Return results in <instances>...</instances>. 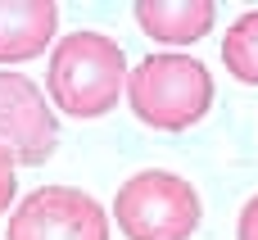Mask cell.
Returning a JSON list of instances; mask_svg holds the SVG:
<instances>
[{
    "label": "cell",
    "instance_id": "1",
    "mask_svg": "<svg viewBox=\"0 0 258 240\" xmlns=\"http://www.w3.org/2000/svg\"><path fill=\"white\" fill-rule=\"evenodd\" d=\"M50 100L68 118H100L118 104L127 86V59L122 45L104 32H73L59 36L50 54Z\"/></svg>",
    "mask_w": 258,
    "mask_h": 240
},
{
    "label": "cell",
    "instance_id": "2",
    "mask_svg": "<svg viewBox=\"0 0 258 240\" xmlns=\"http://www.w3.org/2000/svg\"><path fill=\"white\" fill-rule=\"evenodd\" d=\"M132 113L159 132H186L213 109V73L190 54H150L127 73Z\"/></svg>",
    "mask_w": 258,
    "mask_h": 240
},
{
    "label": "cell",
    "instance_id": "3",
    "mask_svg": "<svg viewBox=\"0 0 258 240\" xmlns=\"http://www.w3.org/2000/svg\"><path fill=\"white\" fill-rule=\"evenodd\" d=\"M113 218L127 240H190L200 227V195L168 168H145L118 186Z\"/></svg>",
    "mask_w": 258,
    "mask_h": 240
},
{
    "label": "cell",
    "instance_id": "4",
    "mask_svg": "<svg viewBox=\"0 0 258 240\" xmlns=\"http://www.w3.org/2000/svg\"><path fill=\"white\" fill-rule=\"evenodd\" d=\"M9 240H109V213L86 191L41 186L14 209Z\"/></svg>",
    "mask_w": 258,
    "mask_h": 240
},
{
    "label": "cell",
    "instance_id": "5",
    "mask_svg": "<svg viewBox=\"0 0 258 240\" xmlns=\"http://www.w3.org/2000/svg\"><path fill=\"white\" fill-rule=\"evenodd\" d=\"M0 145H9L27 168H41L59 145V123L41 86L23 73H0Z\"/></svg>",
    "mask_w": 258,
    "mask_h": 240
},
{
    "label": "cell",
    "instance_id": "6",
    "mask_svg": "<svg viewBox=\"0 0 258 240\" xmlns=\"http://www.w3.org/2000/svg\"><path fill=\"white\" fill-rule=\"evenodd\" d=\"M59 27L54 0H0V64L36 59Z\"/></svg>",
    "mask_w": 258,
    "mask_h": 240
},
{
    "label": "cell",
    "instance_id": "7",
    "mask_svg": "<svg viewBox=\"0 0 258 240\" xmlns=\"http://www.w3.org/2000/svg\"><path fill=\"white\" fill-rule=\"evenodd\" d=\"M213 18V0H136V23L163 45H195L200 36H209Z\"/></svg>",
    "mask_w": 258,
    "mask_h": 240
},
{
    "label": "cell",
    "instance_id": "8",
    "mask_svg": "<svg viewBox=\"0 0 258 240\" xmlns=\"http://www.w3.org/2000/svg\"><path fill=\"white\" fill-rule=\"evenodd\" d=\"M222 64L236 82L258 86V9H245L222 36Z\"/></svg>",
    "mask_w": 258,
    "mask_h": 240
},
{
    "label": "cell",
    "instance_id": "9",
    "mask_svg": "<svg viewBox=\"0 0 258 240\" xmlns=\"http://www.w3.org/2000/svg\"><path fill=\"white\" fill-rule=\"evenodd\" d=\"M14 172H18V159H14V150H9V145H0V213L14 204V191H18Z\"/></svg>",
    "mask_w": 258,
    "mask_h": 240
},
{
    "label": "cell",
    "instance_id": "10",
    "mask_svg": "<svg viewBox=\"0 0 258 240\" xmlns=\"http://www.w3.org/2000/svg\"><path fill=\"white\" fill-rule=\"evenodd\" d=\"M236 240H258V195L240 209V218H236Z\"/></svg>",
    "mask_w": 258,
    "mask_h": 240
}]
</instances>
